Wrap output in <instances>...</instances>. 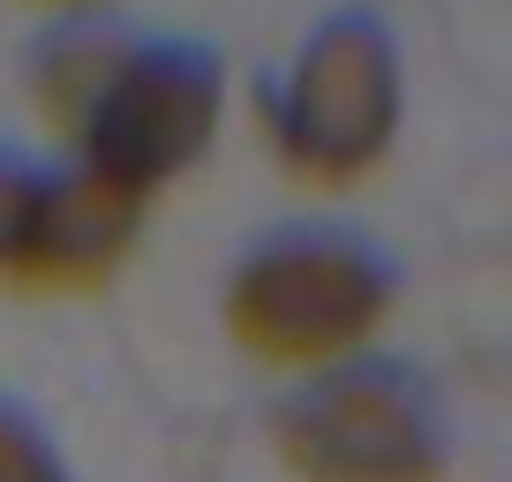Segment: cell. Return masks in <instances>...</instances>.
I'll list each match as a JSON object with an SVG mask.
<instances>
[{
  "mask_svg": "<svg viewBox=\"0 0 512 482\" xmlns=\"http://www.w3.org/2000/svg\"><path fill=\"white\" fill-rule=\"evenodd\" d=\"M46 8H76V0H46Z\"/></svg>",
  "mask_w": 512,
  "mask_h": 482,
  "instance_id": "cell-9",
  "label": "cell"
},
{
  "mask_svg": "<svg viewBox=\"0 0 512 482\" xmlns=\"http://www.w3.org/2000/svg\"><path fill=\"white\" fill-rule=\"evenodd\" d=\"M128 61V46L113 31H68L61 46H46V61H38V113H46L61 136H76L83 121H91L98 91L113 83V68Z\"/></svg>",
  "mask_w": 512,
  "mask_h": 482,
  "instance_id": "cell-6",
  "label": "cell"
},
{
  "mask_svg": "<svg viewBox=\"0 0 512 482\" xmlns=\"http://www.w3.org/2000/svg\"><path fill=\"white\" fill-rule=\"evenodd\" d=\"M136 226H144V196L98 181L91 166L38 181V204H31V226H23L8 279L31 294H91L121 272V257L136 249Z\"/></svg>",
  "mask_w": 512,
  "mask_h": 482,
  "instance_id": "cell-5",
  "label": "cell"
},
{
  "mask_svg": "<svg viewBox=\"0 0 512 482\" xmlns=\"http://www.w3.org/2000/svg\"><path fill=\"white\" fill-rule=\"evenodd\" d=\"M400 129V68L377 23H324L302 46L272 113V144L294 181L309 189H354L392 151Z\"/></svg>",
  "mask_w": 512,
  "mask_h": 482,
  "instance_id": "cell-2",
  "label": "cell"
},
{
  "mask_svg": "<svg viewBox=\"0 0 512 482\" xmlns=\"http://www.w3.org/2000/svg\"><path fill=\"white\" fill-rule=\"evenodd\" d=\"M279 460L302 482H430L437 422L400 377L339 370L279 415Z\"/></svg>",
  "mask_w": 512,
  "mask_h": 482,
  "instance_id": "cell-4",
  "label": "cell"
},
{
  "mask_svg": "<svg viewBox=\"0 0 512 482\" xmlns=\"http://www.w3.org/2000/svg\"><path fill=\"white\" fill-rule=\"evenodd\" d=\"M211 129H219V68L196 46H151V53L128 46V61L98 91L91 121L76 129V144L98 181L151 204V189L196 166Z\"/></svg>",
  "mask_w": 512,
  "mask_h": 482,
  "instance_id": "cell-3",
  "label": "cell"
},
{
  "mask_svg": "<svg viewBox=\"0 0 512 482\" xmlns=\"http://www.w3.org/2000/svg\"><path fill=\"white\" fill-rule=\"evenodd\" d=\"M31 204H38V174L16 166V159H0V279H8V264H16V249H23Z\"/></svg>",
  "mask_w": 512,
  "mask_h": 482,
  "instance_id": "cell-8",
  "label": "cell"
},
{
  "mask_svg": "<svg viewBox=\"0 0 512 482\" xmlns=\"http://www.w3.org/2000/svg\"><path fill=\"white\" fill-rule=\"evenodd\" d=\"M0 482H61V460L16 407H0Z\"/></svg>",
  "mask_w": 512,
  "mask_h": 482,
  "instance_id": "cell-7",
  "label": "cell"
},
{
  "mask_svg": "<svg viewBox=\"0 0 512 482\" xmlns=\"http://www.w3.org/2000/svg\"><path fill=\"white\" fill-rule=\"evenodd\" d=\"M384 272L347 241H272L226 287V332L264 370H332L384 324Z\"/></svg>",
  "mask_w": 512,
  "mask_h": 482,
  "instance_id": "cell-1",
  "label": "cell"
}]
</instances>
